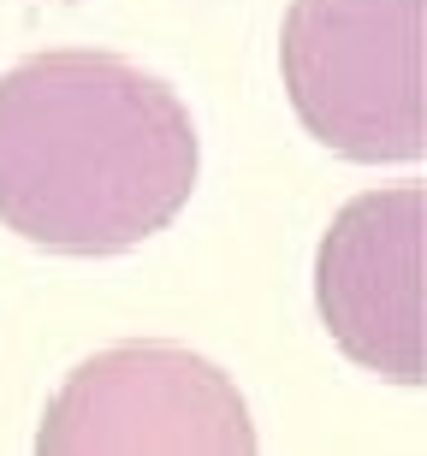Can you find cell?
Listing matches in <instances>:
<instances>
[{
    "instance_id": "obj_1",
    "label": "cell",
    "mask_w": 427,
    "mask_h": 456,
    "mask_svg": "<svg viewBox=\"0 0 427 456\" xmlns=\"http://www.w3.org/2000/svg\"><path fill=\"white\" fill-rule=\"evenodd\" d=\"M190 107L119 53L53 48L0 77V225L53 255H119L196 190Z\"/></svg>"
},
{
    "instance_id": "obj_2",
    "label": "cell",
    "mask_w": 427,
    "mask_h": 456,
    "mask_svg": "<svg viewBox=\"0 0 427 456\" xmlns=\"http://www.w3.org/2000/svg\"><path fill=\"white\" fill-rule=\"evenodd\" d=\"M427 0H291L279 36L285 95L303 131L344 160H422Z\"/></svg>"
},
{
    "instance_id": "obj_3",
    "label": "cell",
    "mask_w": 427,
    "mask_h": 456,
    "mask_svg": "<svg viewBox=\"0 0 427 456\" xmlns=\"http://www.w3.org/2000/svg\"><path fill=\"white\" fill-rule=\"evenodd\" d=\"M36 451L48 456H137V451H256V421L238 386L185 344H113L71 368L42 415Z\"/></svg>"
},
{
    "instance_id": "obj_4",
    "label": "cell",
    "mask_w": 427,
    "mask_h": 456,
    "mask_svg": "<svg viewBox=\"0 0 427 456\" xmlns=\"http://www.w3.org/2000/svg\"><path fill=\"white\" fill-rule=\"evenodd\" d=\"M427 190H368L333 214L315 255V303L350 362L392 386L427 379Z\"/></svg>"
}]
</instances>
